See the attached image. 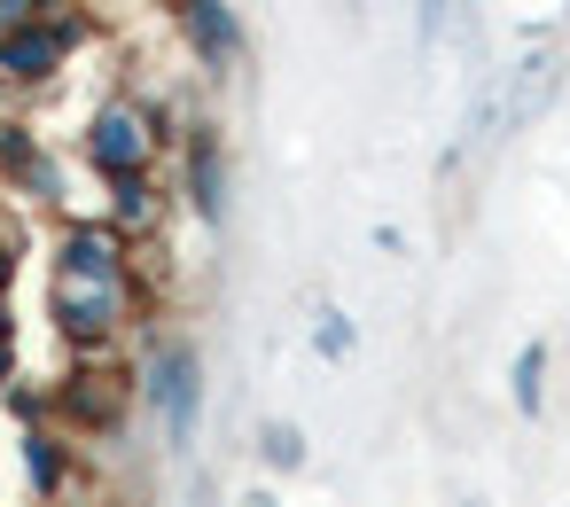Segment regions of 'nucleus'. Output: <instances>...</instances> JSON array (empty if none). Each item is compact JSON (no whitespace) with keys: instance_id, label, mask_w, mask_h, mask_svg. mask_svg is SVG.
Wrapping results in <instances>:
<instances>
[{"instance_id":"1","label":"nucleus","mask_w":570,"mask_h":507,"mask_svg":"<svg viewBox=\"0 0 570 507\" xmlns=\"http://www.w3.org/2000/svg\"><path fill=\"white\" fill-rule=\"evenodd\" d=\"M149 398L165 406V437L188 453V445H196V414H204V367H196V351H188V344H165V351H157Z\"/></svg>"},{"instance_id":"2","label":"nucleus","mask_w":570,"mask_h":507,"mask_svg":"<svg viewBox=\"0 0 570 507\" xmlns=\"http://www.w3.org/2000/svg\"><path fill=\"white\" fill-rule=\"evenodd\" d=\"M554 71H562L554 56H531V63L515 71V87H508L500 102H484V118H492L500 133H515V126H531V118L547 110V95H554Z\"/></svg>"},{"instance_id":"3","label":"nucleus","mask_w":570,"mask_h":507,"mask_svg":"<svg viewBox=\"0 0 570 507\" xmlns=\"http://www.w3.org/2000/svg\"><path fill=\"white\" fill-rule=\"evenodd\" d=\"M118 305H126V281H71L63 274V328L71 336H102L118 320Z\"/></svg>"},{"instance_id":"4","label":"nucleus","mask_w":570,"mask_h":507,"mask_svg":"<svg viewBox=\"0 0 570 507\" xmlns=\"http://www.w3.org/2000/svg\"><path fill=\"white\" fill-rule=\"evenodd\" d=\"M141 149H149V133H141L134 110H102V118H95V165L126 172V165H141Z\"/></svg>"},{"instance_id":"5","label":"nucleus","mask_w":570,"mask_h":507,"mask_svg":"<svg viewBox=\"0 0 570 507\" xmlns=\"http://www.w3.org/2000/svg\"><path fill=\"white\" fill-rule=\"evenodd\" d=\"M63 274H71V281H118V242H110L102 227H79V235L63 242Z\"/></svg>"},{"instance_id":"6","label":"nucleus","mask_w":570,"mask_h":507,"mask_svg":"<svg viewBox=\"0 0 570 507\" xmlns=\"http://www.w3.org/2000/svg\"><path fill=\"white\" fill-rule=\"evenodd\" d=\"M63 56V32H9L0 40V71H17V79H48Z\"/></svg>"},{"instance_id":"7","label":"nucleus","mask_w":570,"mask_h":507,"mask_svg":"<svg viewBox=\"0 0 570 507\" xmlns=\"http://www.w3.org/2000/svg\"><path fill=\"white\" fill-rule=\"evenodd\" d=\"M188 32H196V48H204L212 63H227V56L243 48V32H235V17L219 9V0H188Z\"/></svg>"},{"instance_id":"8","label":"nucleus","mask_w":570,"mask_h":507,"mask_svg":"<svg viewBox=\"0 0 570 507\" xmlns=\"http://www.w3.org/2000/svg\"><path fill=\"white\" fill-rule=\"evenodd\" d=\"M539 398H547V344H523V359H515V414H539Z\"/></svg>"},{"instance_id":"9","label":"nucleus","mask_w":570,"mask_h":507,"mask_svg":"<svg viewBox=\"0 0 570 507\" xmlns=\"http://www.w3.org/2000/svg\"><path fill=\"white\" fill-rule=\"evenodd\" d=\"M258 445H266V460H274V468H305V437H297V421H266V437H258Z\"/></svg>"},{"instance_id":"10","label":"nucleus","mask_w":570,"mask_h":507,"mask_svg":"<svg viewBox=\"0 0 570 507\" xmlns=\"http://www.w3.org/2000/svg\"><path fill=\"white\" fill-rule=\"evenodd\" d=\"M196 203H204V211L219 219V157H212V141L196 149Z\"/></svg>"},{"instance_id":"11","label":"nucleus","mask_w":570,"mask_h":507,"mask_svg":"<svg viewBox=\"0 0 570 507\" xmlns=\"http://www.w3.org/2000/svg\"><path fill=\"white\" fill-rule=\"evenodd\" d=\"M32 476H40V491H56V484H63V460H56V445H48V437H32Z\"/></svg>"},{"instance_id":"12","label":"nucleus","mask_w":570,"mask_h":507,"mask_svg":"<svg viewBox=\"0 0 570 507\" xmlns=\"http://www.w3.org/2000/svg\"><path fill=\"white\" fill-rule=\"evenodd\" d=\"M321 351H328V359H344V351H352V328H344L336 312H321Z\"/></svg>"},{"instance_id":"13","label":"nucleus","mask_w":570,"mask_h":507,"mask_svg":"<svg viewBox=\"0 0 570 507\" xmlns=\"http://www.w3.org/2000/svg\"><path fill=\"white\" fill-rule=\"evenodd\" d=\"M445 17H453V0H422V40H438V32H445Z\"/></svg>"},{"instance_id":"14","label":"nucleus","mask_w":570,"mask_h":507,"mask_svg":"<svg viewBox=\"0 0 570 507\" xmlns=\"http://www.w3.org/2000/svg\"><path fill=\"white\" fill-rule=\"evenodd\" d=\"M24 17V0H0V24H17Z\"/></svg>"},{"instance_id":"15","label":"nucleus","mask_w":570,"mask_h":507,"mask_svg":"<svg viewBox=\"0 0 570 507\" xmlns=\"http://www.w3.org/2000/svg\"><path fill=\"white\" fill-rule=\"evenodd\" d=\"M250 507H282V499H266V491H258V499H250Z\"/></svg>"},{"instance_id":"16","label":"nucleus","mask_w":570,"mask_h":507,"mask_svg":"<svg viewBox=\"0 0 570 507\" xmlns=\"http://www.w3.org/2000/svg\"><path fill=\"white\" fill-rule=\"evenodd\" d=\"M0 274H9V266H0Z\"/></svg>"},{"instance_id":"17","label":"nucleus","mask_w":570,"mask_h":507,"mask_svg":"<svg viewBox=\"0 0 570 507\" xmlns=\"http://www.w3.org/2000/svg\"><path fill=\"white\" fill-rule=\"evenodd\" d=\"M0 359H9V351H0Z\"/></svg>"}]
</instances>
